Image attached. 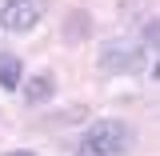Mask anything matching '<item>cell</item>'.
<instances>
[{
    "label": "cell",
    "instance_id": "277c9868",
    "mask_svg": "<svg viewBox=\"0 0 160 156\" xmlns=\"http://www.w3.org/2000/svg\"><path fill=\"white\" fill-rule=\"evenodd\" d=\"M56 96V80L52 72H36V76L24 80V104H44V100Z\"/></svg>",
    "mask_w": 160,
    "mask_h": 156
},
{
    "label": "cell",
    "instance_id": "52a82bcc",
    "mask_svg": "<svg viewBox=\"0 0 160 156\" xmlns=\"http://www.w3.org/2000/svg\"><path fill=\"white\" fill-rule=\"evenodd\" d=\"M156 40H160V20H144V28H140V48H152L156 52Z\"/></svg>",
    "mask_w": 160,
    "mask_h": 156
},
{
    "label": "cell",
    "instance_id": "5b68a950",
    "mask_svg": "<svg viewBox=\"0 0 160 156\" xmlns=\"http://www.w3.org/2000/svg\"><path fill=\"white\" fill-rule=\"evenodd\" d=\"M20 60L12 56V52H0V88H8V92H16L20 88Z\"/></svg>",
    "mask_w": 160,
    "mask_h": 156
},
{
    "label": "cell",
    "instance_id": "ba28073f",
    "mask_svg": "<svg viewBox=\"0 0 160 156\" xmlns=\"http://www.w3.org/2000/svg\"><path fill=\"white\" fill-rule=\"evenodd\" d=\"M84 116H88L84 108H68V112H60V116H52V120H44V124L52 128V124H68V120H84Z\"/></svg>",
    "mask_w": 160,
    "mask_h": 156
},
{
    "label": "cell",
    "instance_id": "7a4b0ae2",
    "mask_svg": "<svg viewBox=\"0 0 160 156\" xmlns=\"http://www.w3.org/2000/svg\"><path fill=\"white\" fill-rule=\"evenodd\" d=\"M100 72L104 76H132L144 68V48H140L136 40H108L104 48H100Z\"/></svg>",
    "mask_w": 160,
    "mask_h": 156
},
{
    "label": "cell",
    "instance_id": "6da1fadb",
    "mask_svg": "<svg viewBox=\"0 0 160 156\" xmlns=\"http://www.w3.org/2000/svg\"><path fill=\"white\" fill-rule=\"evenodd\" d=\"M132 140H136L132 124H124V120H96V124L84 128L76 152L80 156H128Z\"/></svg>",
    "mask_w": 160,
    "mask_h": 156
},
{
    "label": "cell",
    "instance_id": "3957f363",
    "mask_svg": "<svg viewBox=\"0 0 160 156\" xmlns=\"http://www.w3.org/2000/svg\"><path fill=\"white\" fill-rule=\"evenodd\" d=\"M44 16V0H0V24L8 32H32Z\"/></svg>",
    "mask_w": 160,
    "mask_h": 156
},
{
    "label": "cell",
    "instance_id": "9c48e42d",
    "mask_svg": "<svg viewBox=\"0 0 160 156\" xmlns=\"http://www.w3.org/2000/svg\"><path fill=\"white\" fill-rule=\"evenodd\" d=\"M4 156H32V152H28V148H20V152H4Z\"/></svg>",
    "mask_w": 160,
    "mask_h": 156
},
{
    "label": "cell",
    "instance_id": "8992f818",
    "mask_svg": "<svg viewBox=\"0 0 160 156\" xmlns=\"http://www.w3.org/2000/svg\"><path fill=\"white\" fill-rule=\"evenodd\" d=\"M88 32H92V16H88V12H72V16L64 20V40H68V44H80Z\"/></svg>",
    "mask_w": 160,
    "mask_h": 156
}]
</instances>
